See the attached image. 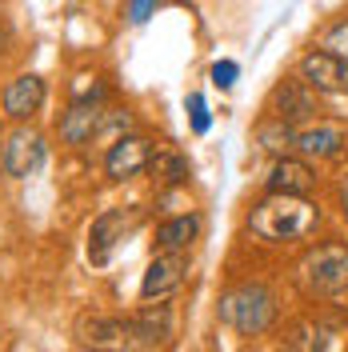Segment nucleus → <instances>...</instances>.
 I'll return each mask as SVG.
<instances>
[{"label": "nucleus", "instance_id": "obj_23", "mask_svg": "<svg viewBox=\"0 0 348 352\" xmlns=\"http://www.w3.org/2000/svg\"><path fill=\"white\" fill-rule=\"evenodd\" d=\"M156 4H160V0H129V8H124L129 24H144L156 12Z\"/></svg>", "mask_w": 348, "mask_h": 352}, {"label": "nucleus", "instance_id": "obj_8", "mask_svg": "<svg viewBox=\"0 0 348 352\" xmlns=\"http://www.w3.org/2000/svg\"><path fill=\"white\" fill-rule=\"evenodd\" d=\"M132 228H136V212L132 208H120V204L105 208L100 217L88 224V261L96 268H105L112 261V248L124 241Z\"/></svg>", "mask_w": 348, "mask_h": 352}, {"label": "nucleus", "instance_id": "obj_15", "mask_svg": "<svg viewBox=\"0 0 348 352\" xmlns=\"http://www.w3.org/2000/svg\"><path fill=\"white\" fill-rule=\"evenodd\" d=\"M345 144L348 140L336 124L312 120L305 129H296V156H305V160H332V156L345 153Z\"/></svg>", "mask_w": 348, "mask_h": 352}, {"label": "nucleus", "instance_id": "obj_1", "mask_svg": "<svg viewBox=\"0 0 348 352\" xmlns=\"http://www.w3.org/2000/svg\"><path fill=\"white\" fill-rule=\"evenodd\" d=\"M320 208L308 197H284V192H264V200L252 204L244 228L261 244H292L316 232Z\"/></svg>", "mask_w": 348, "mask_h": 352}, {"label": "nucleus", "instance_id": "obj_4", "mask_svg": "<svg viewBox=\"0 0 348 352\" xmlns=\"http://www.w3.org/2000/svg\"><path fill=\"white\" fill-rule=\"evenodd\" d=\"M44 160H48V140L28 120L17 124V129L4 136V144H0V168H4V176H12V180L36 176Z\"/></svg>", "mask_w": 348, "mask_h": 352}, {"label": "nucleus", "instance_id": "obj_7", "mask_svg": "<svg viewBox=\"0 0 348 352\" xmlns=\"http://www.w3.org/2000/svg\"><path fill=\"white\" fill-rule=\"evenodd\" d=\"M153 153H156V144L144 132H124V136H116L105 148V176L116 180V184H124V180L140 176L153 164Z\"/></svg>", "mask_w": 348, "mask_h": 352}, {"label": "nucleus", "instance_id": "obj_17", "mask_svg": "<svg viewBox=\"0 0 348 352\" xmlns=\"http://www.w3.org/2000/svg\"><path fill=\"white\" fill-rule=\"evenodd\" d=\"M257 144L268 156H292L296 153V124L276 120V116H264L261 124H257Z\"/></svg>", "mask_w": 348, "mask_h": 352}, {"label": "nucleus", "instance_id": "obj_19", "mask_svg": "<svg viewBox=\"0 0 348 352\" xmlns=\"http://www.w3.org/2000/svg\"><path fill=\"white\" fill-rule=\"evenodd\" d=\"M316 48H325V52L340 56V60L348 65V16L325 24V28H320V36H316Z\"/></svg>", "mask_w": 348, "mask_h": 352}, {"label": "nucleus", "instance_id": "obj_12", "mask_svg": "<svg viewBox=\"0 0 348 352\" xmlns=\"http://www.w3.org/2000/svg\"><path fill=\"white\" fill-rule=\"evenodd\" d=\"M316 188V168L305 156H276L264 176V192H284V197H308Z\"/></svg>", "mask_w": 348, "mask_h": 352}, {"label": "nucleus", "instance_id": "obj_24", "mask_svg": "<svg viewBox=\"0 0 348 352\" xmlns=\"http://www.w3.org/2000/svg\"><path fill=\"white\" fill-rule=\"evenodd\" d=\"M8 44H12V28H8V24L0 21V56L8 52Z\"/></svg>", "mask_w": 348, "mask_h": 352}, {"label": "nucleus", "instance_id": "obj_18", "mask_svg": "<svg viewBox=\"0 0 348 352\" xmlns=\"http://www.w3.org/2000/svg\"><path fill=\"white\" fill-rule=\"evenodd\" d=\"M149 168H153L156 184H164V188H180V184H188V156L176 153V148H156Z\"/></svg>", "mask_w": 348, "mask_h": 352}, {"label": "nucleus", "instance_id": "obj_5", "mask_svg": "<svg viewBox=\"0 0 348 352\" xmlns=\"http://www.w3.org/2000/svg\"><path fill=\"white\" fill-rule=\"evenodd\" d=\"M76 344L85 352H140L132 316H80L76 320Z\"/></svg>", "mask_w": 348, "mask_h": 352}, {"label": "nucleus", "instance_id": "obj_10", "mask_svg": "<svg viewBox=\"0 0 348 352\" xmlns=\"http://www.w3.org/2000/svg\"><path fill=\"white\" fill-rule=\"evenodd\" d=\"M44 96H48V85H44L41 72H21V76H12L8 85L0 88V112L8 116V120H32L36 112H41Z\"/></svg>", "mask_w": 348, "mask_h": 352}, {"label": "nucleus", "instance_id": "obj_22", "mask_svg": "<svg viewBox=\"0 0 348 352\" xmlns=\"http://www.w3.org/2000/svg\"><path fill=\"white\" fill-rule=\"evenodd\" d=\"M237 76H240V65H237V60H217V65L208 68V80H213L220 92H228V88L237 85Z\"/></svg>", "mask_w": 348, "mask_h": 352}, {"label": "nucleus", "instance_id": "obj_11", "mask_svg": "<svg viewBox=\"0 0 348 352\" xmlns=\"http://www.w3.org/2000/svg\"><path fill=\"white\" fill-rule=\"evenodd\" d=\"M184 272H188V256L184 252H156L144 276H140V300H168L176 288L184 285Z\"/></svg>", "mask_w": 348, "mask_h": 352}, {"label": "nucleus", "instance_id": "obj_3", "mask_svg": "<svg viewBox=\"0 0 348 352\" xmlns=\"http://www.w3.org/2000/svg\"><path fill=\"white\" fill-rule=\"evenodd\" d=\"M296 280L308 296H345L348 292V244L325 241L308 248L296 264Z\"/></svg>", "mask_w": 348, "mask_h": 352}, {"label": "nucleus", "instance_id": "obj_13", "mask_svg": "<svg viewBox=\"0 0 348 352\" xmlns=\"http://www.w3.org/2000/svg\"><path fill=\"white\" fill-rule=\"evenodd\" d=\"M132 332H136V344L140 349H156V344H168L176 332V312L173 305H164V300H149L144 308H136L132 312Z\"/></svg>", "mask_w": 348, "mask_h": 352}, {"label": "nucleus", "instance_id": "obj_25", "mask_svg": "<svg viewBox=\"0 0 348 352\" xmlns=\"http://www.w3.org/2000/svg\"><path fill=\"white\" fill-rule=\"evenodd\" d=\"M340 212H345V220H348V176H345V184H340Z\"/></svg>", "mask_w": 348, "mask_h": 352}, {"label": "nucleus", "instance_id": "obj_9", "mask_svg": "<svg viewBox=\"0 0 348 352\" xmlns=\"http://www.w3.org/2000/svg\"><path fill=\"white\" fill-rule=\"evenodd\" d=\"M296 76H301L316 96L348 92V65L340 60V56L325 52V48H308L305 56L296 60Z\"/></svg>", "mask_w": 348, "mask_h": 352}, {"label": "nucleus", "instance_id": "obj_2", "mask_svg": "<svg viewBox=\"0 0 348 352\" xmlns=\"http://www.w3.org/2000/svg\"><path fill=\"white\" fill-rule=\"evenodd\" d=\"M217 316L240 336H264L276 324V292L261 280H240L228 292H220Z\"/></svg>", "mask_w": 348, "mask_h": 352}, {"label": "nucleus", "instance_id": "obj_16", "mask_svg": "<svg viewBox=\"0 0 348 352\" xmlns=\"http://www.w3.org/2000/svg\"><path fill=\"white\" fill-rule=\"evenodd\" d=\"M204 228L200 212H176L156 224V252H188Z\"/></svg>", "mask_w": 348, "mask_h": 352}, {"label": "nucleus", "instance_id": "obj_20", "mask_svg": "<svg viewBox=\"0 0 348 352\" xmlns=\"http://www.w3.org/2000/svg\"><path fill=\"white\" fill-rule=\"evenodd\" d=\"M124 132H132V112L129 109H109L105 104V112H100V129H96V140H116V136H124Z\"/></svg>", "mask_w": 348, "mask_h": 352}, {"label": "nucleus", "instance_id": "obj_14", "mask_svg": "<svg viewBox=\"0 0 348 352\" xmlns=\"http://www.w3.org/2000/svg\"><path fill=\"white\" fill-rule=\"evenodd\" d=\"M100 112L105 104H96V100H72L61 116V140H65L68 148H85L88 140H96V129H100Z\"/></svg>", "mask_w": 348, "mask_h": 352}, {"label": "nucleus", "instance_id": "obj_6", "mask_svg": "<svg viewBox=\"0 0 348 352\" xmlns=\"http://www.w3.org/2000/svg\"><path fill=\"white\" fill-rule=\"evenodd\" d=\"M316 92L301 80V76H281L272 92H268V116H276V120H288V124H312L316 120Z\"/></svg>", "mask_w": 348, "mask_h": 352}, {"label": "nucleus", "instance_id": "obj_21", "mask_svg": "<svg viewBox=\"0 0 348 352\" xmlns=\"http://www.w3.org/2000/svg\"><path fill=\"white\" fill-rule=\"evenodd\" d=\"M184 109H188V120H193L196 136H204V132L213 129V112H208V104H204V96H200V92H188Z\"/></svg>", "mask_w": 348, "mask_h": 352}]
</instances>
